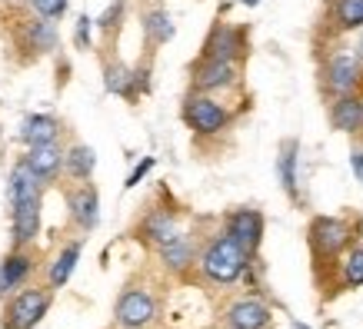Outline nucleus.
<instances>
[{
  "mask_svg": "<svg viewBox=\"0 0 363 329\" xmlns=\"http://www.w3.org/2000/svg\"><path fill=\"white\" fill-rule=\"evenodd\" d=\"M363 87V64L353 47L333 44L327 47V54H320V93L330 103L337 97L357 93Z\"/></svg>",
  "mask_w": 363,
  "mask_h": 329,
  "instance_id": "3",
  "label": "nucleus"
},
{
  "mask_svg": "<svg viewBox=\"0 0 363 329\" xmlns=\"http://www.w3.org/2000/svg\"><path fill=\"white\" fill-rule=\"evenodd\" d=\"M197 253H200V233L190 230V233H177L170 243H164L157 250V263L160 270L170 276H190V270H197Z\"/></svg>",
  "mask_w": 363,
  "mask_h": 329,
  "instance_id": "10",
  "label": "nucleus"
},
{
  "mask_svg": "<svg viewBox=\"0 0 363 329\" xmlns=\"http://www.w3.org/2000/svg\"><path fill=\"white\" fill-rule=\"evenodd\" d=\"M143 40H147L150 50L164 47L167 40H174V21H170V13L164 7H154V11L143 13Z\"/></svg>",
  "mask_w": 363,
  "mask_h": 329,
  "instance_id": "24",
  "label": "nucleus"
},
{
  "mask_svg": "<svg viewBox=\"0 0 363 329\" xmlns=\"http://www.w3.org/2000/svg\"><path fill=\"white\" fill-rule=\"evenodd\" d=\"M33 11L40 13V17H47V21H60L67 11V0H30Z\"/></svg>",
  "mask_w": 363,
  "mask_h": 329,
  "instance_id": "26",
  "label": "nucleus"
},
{
  "mask_svg": "<svg viewBox=\"0 0 363 329\" xmlns=\"http://www.w3.org/2000/svg\"><path fill=\"white\" fill-rule=\"evenodd\" d=\"M90 27H94V21L84 13V17L77 21V33H74V44H77L80 50H87V47H90Z\"/></svg>",
  "mask_w": 363,
  "mask_h": 329,
  "instance_id": "29",
  "label": "nucleus"
},
{
  "mask_svg": "<svg viewBox=\"0 0 363 329\" xmlns=\"http://www.w3.org/2000/svg\"><path fill=\"white\" fill-rule=\"evenodd\" d=\"M360 97H363V87H360Z\"/></svg>",
  "mask_w": 363,
  "mask_h": 329,
  "instance_id": "35",
  "label": "nucleus"
},
{
  "mask_svg": "<svg viewBox=\"0 0 363 329\" xmlns=\"http://www.w3.org/2000/svg\"><path fill=\"white\" fill-rule=\"evenodd\" d=\"M357 30H363V0H327L323 21H320L323 40L330 44V40H340Z\"/></svg>",
  "mask_w": 363,
  "mask_h": 329,
  "instance_id": "11",
  "label": "nucleus"
},
{
  "mask_svg": "<svg viewBox=\"0 0 363 329\" xmlns=\"http://www.w3.org/2000/svg\"><path fill=\"white\" fill-rule=\"evenodd\" d=\"M40 187H44V180L33 173L27 160H21V163L11 170V183H7L11 207H17V203H23V200H30V197H40Z\"/></svg>",
  "mask_w": 363,
  "mask_h": 329,
  "instance_id": "21",
  "label": "nucleus"
},
{
  "mask_svg": "<svg viewBox=\"0 0 363 329\" xmlns=\"http://www.w3.org/2000/svg\"><path fill=\"white\" fill-rule=\"evenodd\" d=\"M60 137V120L47 117V113H30L21 123V140L27 146H40V143H57Z\"/></svg>",
  "mask_w": 363,
  "mask_h": 329,
  "instance_id": "22",
  "label": "nucleus"
},
{
  "mask_svg": "<svg viewBox=\"0 0 363 329\" xmlns=\"http://www.w3.org/2000/svg\"><path fill=\"white\" fill-rule=\"evenodd\" d=\"M180 120L194 130V137H220L223 130H230L233 113L213 93L190 90L187 97H184V107H180Z\"/></svg>",
  "mask_w": 363,
  "mask_h": 329,
  "instance_id": "4",
  "label": "nucleus"
},
{
  "mask_svg": "<svg viewBox=\"0 0 363 329\" xmlns=\"http://www.w3.org/2000/svg\"><path fill=\"white\" fill-rule=\"evenodd\" d=\"M253 263H257V256H250V253L243 250L220 223V230L200 236L197 270L194 273H197V279L203 286H233L247 276V270Z\"/></svg>",
  "mask_w": 363,
  "mask_h": 329,
  "instance_id": "2",
  "label": "nucleus"
},
{
  "mask_svg": "<svg viewBox=\"0 0 363 329\" xmlns=\"http://www.w3.org/2000/svg\"><path fill=\"white\" fill-rule=\"evenodd\" d=\"M121 13H123V0H113L111 7L104 11V17L97 21V27H100V30H107V33H111L113 27H121Z\"/></svg>",
  "mask_w": 363,
  "mask_h": 329,
  "instance_id": "27",
  "label": "nucleus"
},
{
  "mask_svg": "<svg viewBox=\"0 0 363 329\" xmlns=\"http://www.w3.org/2000/svg\"><path fill=\"white\" fill-rule=\"evenodd\" d=\"M297 160H300V140L297 137H286L280 143V154H277V176H280V187L294 203H300V183H297Z\"/></svg>",
  "mask_w": 363,
  "mask_h": 329,
  "instance_id": "19",
  "label": "nucleus"
},
{
  "mask_svg": "<svg viewBox=\"0 0 363 329\" xmlns=\"http://www.w3.org/2000/svg\"><path fill=\"white\" fill-rule=\"evenodd\" d=\"M23 160H27L33 173L47 183V180L60 176V170H64V163H67V154L57 146V143H40V146H30Z\"/></svg>",
  "mask_w": 363,
  "mask_h": 329,
  "instance_id": "20",
  "label": "nucleus"
},
{
  "mask_svg": "<svg viewBox=\"0 0 363 329\" xmlns=\"http://www.w3.org/2000/svg\"><path fill=\"white\" fill-rule=\"evenodd\" d=\"M94 166H97V156H94V150L90 146H84V143H74L70 150H67V176L70 180H90V173H94Z\"/></svg>",
  "mask_w": 363,
  "mask_h": 329,
  "instance_id": "25",
  "label": "nucleus"
},
{
  "mask_svg": "<svg viewBox=\"0 0 363 329\" xmlns=\"http://www.w3.org/2000/svg\"><path fill=\"white\" fill-rule=\"evenodd\" d=\"M327 120H330L333 130L347 133V137H363V97L360 90L357 93H347V97H337L327 103Z\"/></svg>",
  "mask_w": 363,
  "mask_h": 329,
  "instance_id": "15",
  "label": "nucleus"
},
{
  "mask_svg": "<svg viewBox=\"0 0 363 329\" xmlns=\"http://www.w3.org/2000/svg\"><path fill=\"white\" fill-rule=\"evenodd\" d=\"M220 326L227 329H274V309L260 296H233L220 306Z\"/></svg>",
  "mask_w": 363,
  "mask_h": 329,
  "instance_id": "9",
  "label": "nucleus"
},
{
  "mask_svg": "<svg viewBox=\"0 0 363 329\" xmlns=\"http://www.w3.org/2000/svg\"><path fill=\"white\" fill-rule=\"evenodd\" d=\"M240 4H247V7H257V4H260V0H240Z\"/></svg>",
  "mask_w": 363,
  "mask_h": 329,
  "instance_id": "32",
  "label": "nucleus"
},
{
  "mask_svg": "<svg viewBox=\"0 0 363 329\" xmlns=\"http://www.w3.org/2000/svg\"><path fill=\"white\" fill-rule=\"evenodd\" d=\"M180 233V217H177L170 207H154L147 209L140 217V223H137V230H133V236L143 243V246H150V250H160L164 243H170Z\"/></svg>",
  "mask_w": 363,
  "mask_h": 329,
  "instance_id": "12",
  "label": "nucleus"
},
{
  "mask_svg": "<svg viewBox=\"0 0 363 329\" xmlns=\"http://www.w3.org/2000/svg\"><path fill=\"white\" fill-rule=\"evenodd\" d=\"M67 209H70V223L80 233H90L100 223V193L94 183L80 180L77 187L67 190Z\"/></svg>",
  "mask_w": 363,
  "mask_h": 329,
  "instance_id": "14",
  "label": "nucleus"
},
{
  "mask_svg": "<svg viewBox=\"0 0 363 329\" xmlns=\"http://www.w3.org/2000/svg\"><path fill=\"white\" fill-rule=\"evenodd\" d=\"M294 329H310V326H307V323H297V326H294Z\"/></svg>",
  "mask_w": 363,
  "mask_h": 329,
  "instance_id": "33",
  "label": "nucleus"
},
{
  "mask_svg": "<svg viewBox=\"0 0 363 329\" xmlns=\"http://www.w3.org/2000/svg\"><path fill=\"white\" fill-rule=\"evenodd\" d=\"M33 270V256L23 246H13L4 260H0V296H11L13 289L30 276Z\"/></svg>",
  "mask_w": 363,
  "mask_h": 329,
  "instance_id": "18",
  "label": "nucleus"
},
{
  "mask_svg": "<svg viewBox=\"0 0 363 329\" xmlns=\"http://www.w3.org/2000/svg\"><path fill=\"white\" fill-rule=\"evenodd\" d=\"M353 50H357V57H360V64H363V30H360V40H357V47H353Z\"/></svg>",
  "mask_w": 363,
  "mask_h": 329,
  "instance_id": "31",
  "label": "nucleus"
},
{
  "mask_svg": "<svg viewBox=\"0 0 363 329\" xmlns=\"http://www.w3.org/2000/svg\"><path fill=\"white\" fill-rule=\"evenodd\" d=\"M250 54L247 44V27L243 23H230V21H213L207 40L200 47V57H213V60H230V64H243Z\"/></svg>",
  "mask_w": 363,
  "mask_h": 329,
  "instance_id": "6",
  "label": "nucleus"
},
{
  "mask_svg": "<svg viewBox=\"0 0 363 329\" xmlns=\"http://www.w3.org/2000/svg\"><path fill=\"white\" fill-rule=\"evenodd\" d=\"M150 166H154V156H143L140 163L133 166V173L127 176V183H123V187H127V190H133V187H137V183H140V180H143V176L150 173Z\"/></svg>",
  "mask_w": 363,
  "mask_h": 329,
  "instance_id": "28",
  "label": "nucleus"
},
{
  "mask_svg": "<svg viewBox=\"0 0 363 329\" xmlns=\"http://www.w3.org/2000/svg\"><path fill=\"white\" fill-rule=\"evenodd\" d=\"M80 250H84V240H70L64 250L54 256V263H50V270H47V283H50V289L67 286V279H70V273H74V266H77V260H80Z\"/></svg>",
  "mask_w": 363,
  "mask_h": 329,
  "instance_id": "23",
  "label": "nucleus"
},
{
  "mask_svg": "<svg viewBox=\"0 0 363 329\" xmlns=\"http://www.w3.org/2000/svg\"><path fill=\"white\" fill-rule=\"evenodd\" d=\"M213 329H227V326H213Z\"/></svg>",
  "mask_w": 363,
  "mask_h": 329,
  "instance_id": "34",
  "label": "nucleus"
},
{
  "mask_svg": "<svg viewBox=\"0 0 363 329\" xmlns=\"http://www.w3.org/2000/svg\"><path fill=\"white\" fill-rule=\"evenodd\" d=\"M37 230H40V197H30L13 207V217H11L13 246H30Z\"/></svg>",
  "mask_w": 363,
  "mask_h": 329,
  "instance_id": "17",
  "label": "nucleus"
},
{
  "mask_svg": "<svg viewBox=\"0 0 363 329\" xmlns=\"http://www.w3.org/2000/svg\"><path fill=\"white\" fill-rule=\"evenodd\" d=\"M240 83V64L230 60H213V57H197L190 64V90L197 93H223Z\"/></svg>",
  "mask_w": 363,
  "mask_h": 329,
  "instance_id": "8",
  "label": "nucleus"
},
{
  "mask_svg": "<svg viewBox=\"0 0 363 329\" xmlns=\"http://www.w3.org/2000/svg\"><path fill=\"white\" fill-rule=\"evenodd\" d=\"M360 286H363V240L353 243L350 250L343 253V260L337 263V273H333V279L323 296H337V293L360 289Z\"/></svg>",
  "mask_w": 363,
  "mask_h": 329,
  "instance_id": "16",
  "label": "nucleus"
},
{
  "mask_svg": "<svg viewBox=\"0 0 363 329\" xmlns=\"http://www.w3.org/2000/svg\"><path fill=\"white\" fill-rule=\"evenodd\" d=\"M353 243H360V217H313L307 223V250L320 293H327L337 263Z\"/></svg>",
  "mask_w": 363,
  "mask_h": 329,
  "instance_id": "1",
  "label": "nucleus"
},
{
  "mask_svg": "<svg viewBox=\"0 0 363 329\" xmlns=\"http://www.w3.org/2000/svg\"><path fill=\"white\" fill-rule=\"evenodd\" d=\"M223 230L230 233L250 256H257L260 243H264V213L253 207H237L223 217Z\"/></svg>",
  "mask_w": 363,
  "mask_h": 329,
  "instance_id": "13",
  "label": "nucleus"
},
{
  "mask_svg": "<svg viewBox=\"0 0 363 329\" xmlns=\"http://www.w3.org/2000/svg\"><path fill=\"white\" fill-rule=\"evenodd\" d=\"M47 309H50V289H40V286L21 289V293L11 296V303L4 306L0 326L4 329H33L47 316Z\"/></svg>",
  "mask_w": 363,
  "mask_h": 329,
  "instance_id": "7",
  "label": "nucleus"
},
{
  "mask_svg": "<svg viewBox=\"0 0 363 329\" xmlns=\"http://www.w3.org/2000/svg\"><path fill=\"white\" fill-rule=\"evenodd\" d=\"M160 319V299L147 283H127L113 303V323L121 329H150Z\"/></svg>",
  "mask_w": 363,
  "mask_h": 329,
  "instance_id": "5",
  "label": "nucleus"
},
{
  "mask_svg": "<svg viewBox=\"0 0 363 329\" xmlns=\"http://www.w3.org/2000/svg\"><path fill=\"white\" fill-rule=\"evenodd\" d=\"M350 166H353V173H357V180H363V146H353Z\"/></svg>",
  "mask_w": 363,
  "mask_h": 329,
  "instance_id": "30",
  "label": "nucleus"
}]
</instances>
